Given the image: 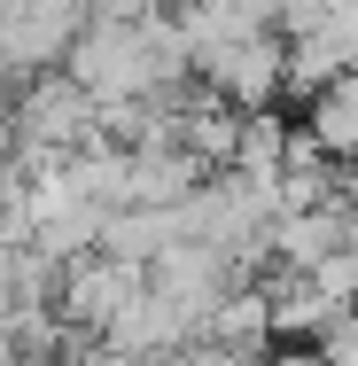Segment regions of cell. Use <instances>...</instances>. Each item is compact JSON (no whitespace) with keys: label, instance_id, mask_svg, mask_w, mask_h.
Segmentation results:
<instances>
[{"label":"cell","instance_id":"obj_1","mask_svg":"<svg viewBox=\"0 0 358 366\" xmlns=\"http://www.w3.org/2000/svg\"><path fill=\"white\" fill-rule=\"evenodd\" d=\"M94 117H101V102L71 71H47L8 102V141L24 156H78V148H94Z\"/></svg>","mask_w":358,"mask_h":366},{"label":"cell","instance_id":"obj_2","mask_svg":"<svg viewBox=\"0 0 358 366\" xmlns=\"http://www.w3.org/2000/svg\"><path fill=\"white\" fill-rule=\"evenodd\" d=\"M195 78L226 94L234 109H273L288 94V31H242L211 55H195Z\"/></svg>","mask_w":358,"mask_h":366},{"label":"cell","instance_id":"obj_3","mask_svg":"<svg viewBox=\"0 0 358 366\" xmlns=\"http://www.w3.org/2000/svg\"><path fill=\"white\" fill-rule=\"evenodd\" d=\"M242 281H249V265H242L234 249H211V242H171V249L148 265V289L164 296V304H179V312L195 320V335H203V320H211Z\"/></svg>","mask_w":358,"mask_h":366},{"label":"cell","instance_id":"obj_4","mask_svg":"<svg viewBox=\"0 0 358 366\" xmlns=\"http://www.w3.org/2000/svg\"><path fill=\"white\" fill-rule=\"evenodd\" d=\"M148 289L141 265H117V257H78L71 273H63V296H55V312H63V327H71L78 343H101L125 312H133V296Z\"/></svg>","mask_w":358,"mask_h":366},{"label":"cell","instance_id":"obj_5","mask_svg":"<svg viewBox=\"0 0 358 366\" xmlns=\"http://www.w3.org/2000/svg\"><path fill=\"white\" fill-rule=\"evenodd\" d=\"M351 242H358V203H351V187H343V195L319 203V211H288V219H273V265L319 273V265L343 257Z\"/></svg>","mask_w":358,"mask_h":366},{"label":"cell","instance_id":"obj_6","mask_svg":"<svg viewBox=\"0 0 358 366\" xmlns=\"http://www.w3.org/2000/svg\"><path fill=\"white\" fill-rule=\"evenodd\" d=\"M257 281L273 296V335L281 343H327V327L351 312V304H335V296L319 289V273H296V265H265Z\"/></svg>","mask_w":358,"mask_h":366},{"label":"cell","instance_id":"obj_7","mask_svg":"<svg viewBox=\"0 0 358 366\" xmlns=\"http://www.w3.org/2000/svg\"><path fill=\"white\" fill-rule=\"evenodd\" d=\"M296 125L327 148L335 164H358V71L335 78V86H319V94L304 102V117H296Z\"/></svg>","mask_w":358,"mask_h":366},{"label":"cell","instance_id":"obj_8","mask_svg":"<svg viewBox=\"0 0 358 366\" xmlns=\"http://www.w3.org/2000/svg\"><path fill=\"white\" fill-rule=\"evenodd\" d=\"M358 71V47L327 24V31H304V39H288V94L296 102H312L319 86H335V78Z\"/></svg>","mask_w":358,"mask_h":366},{"label":"cell","instance_id":"obj_9","mask_svg":"<svg viewBox=\"0 0 358 366\" xmlns=\"http://www.w3.org/2000/svg\"><path fill=\"white\" fill-rule=\"evenodd\" d=\"M203 335H218V343H234V351H281V335H273V296H265V281H242V289L218 304L211 320H203Z\"/></svg>","mask_w":358,"mask_h":366},{"label":"cell","instance_id":"obj_10","mask_svg":"<svg viewBox=\"0 0 358 366\" xmlns=\"http://www.w3.org/2000/svg\"><path fill=\"white\" fill-rule=\"evenodd\" d=\"M288 148H296V125H288L281 109H249V117H242V141H234V172H242V179H257V187L273 195Z\"/></svg>","mask_w":358,"mask_h":366},{"label":"cell","instance_id":"obj_11","mask_svg":"<svg viewBox=\"0 0 358 366\" xmlns=\"http://www.w3.org/2000/svg\"><path fill=\"white\" fill-rule=\"evenodd\" d=\"M273 351H234V343H218V335H195L187 351H179V366H265Z\"/></svg>","mask_w":358,"mask_h":366},{"label":"cell","instance_id":"obj_12","mask_svg":"<svg viewBox=\"0 0 358 366\" xmlns=\"http://www.w3.org/2000/svg\"><path fill=\"white\" fill-rule=\"evenodd\" d=\"M327 16H335V0H281V31H288V39L327 31Z\"/></svg>","mask_w":358,"mask_h":366},{"label":"cell","instance_id":"obj_13","mask_svg":"<svg viewBox=\"0 0 358 366\" xmlns=\"http://www.w3.org/2000/svg\"><path fill=\"white\" fill-rule=\"evenodd\" d=\"M319 359H327V366H358V304L343 312V320H335V327H327V343H319Z\"/></svg>","mask_w":358,"mask_h":366},{"label":"cell","instance_id":"obj_14","mask_svg":"<svg viewBox=\"0 0 358 366\" xmlns=\"http://www.w3.org/2000/svg\"><path fill=\"white\" fill-rule=\"evenodd\" d=\"M71 366H179V359H133V351H117V343H78Z\"/></svg>","mask_w":358,"mask_h":366},{"label":"cell","instance_id":"obj_15","mask_svg":"<svg viewBox=\"0 0 358 366\" xmlns=\"http://www.w3.org/2000/svg\"><path fill=\"white\" fill-rule=\"evenodd\" d=\"M171 16H195V8H226V0H164Z\"/></svg>","mask_w":358,"mask_h":366},{"label":"cell","instance_id":"obj_16","mask_svg":"<svg viewBox=\"0 0 358 366\" xmlns=\"http://www.w3.org/2000/svg\"><path fill=\"white\" fill-rule=\"evenodd\" d=\"M86 8H94V0H86Z\"/></svg>","mask_w":358,"mask_h":366}]
</instances>
